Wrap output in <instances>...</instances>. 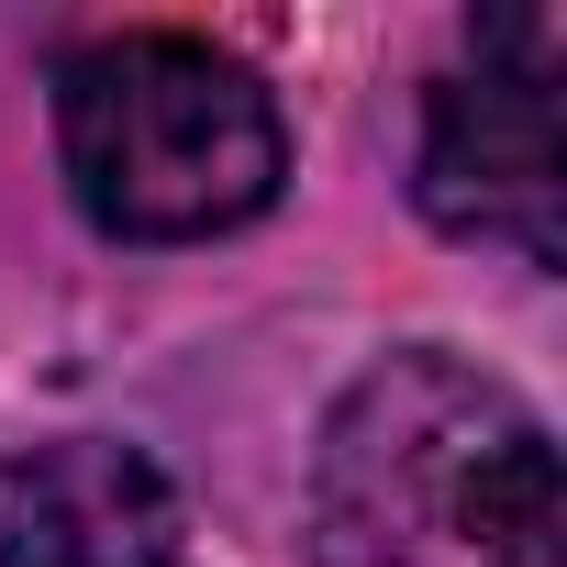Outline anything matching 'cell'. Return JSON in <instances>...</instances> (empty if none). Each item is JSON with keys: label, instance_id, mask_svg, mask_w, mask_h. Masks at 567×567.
<instances>
[{"label": "cell", "instance_id": "6da1fadb", "mask_svg": "<svg viewBox=\"0 0 567 567\" xmlns=\"http://www.w3.org/2000/svg\"><path fill=\"white\" fill-rule=\"evenodd\" d=\"M312 567H556V445L467 357L368 368L312 456Z\"/></svg>", "mask_w": 567, "mask_h": 567}, {"label": "cell", "instance_id": "7a4b0ae2", "mask_svg": "<svg viewBox=\"0 0 567 567\" xmlns=\"http://www.w3.org/2000/svg\"><path fill=\"white\" fill-rule=\"evenodd\" d=\"M56 145L68 189L123 245H189L234 234L278 200L290 145L256 68L189 45V34H112L56 68Z\"/></svg>", "mask_w": 567, "mask_h": 567}, {"label": "cell", "instance_id": "3957f363", "mask_svg": "<svg viewBox=\"0 0 567 567\" xmlns=\"http://www.w3.org/2000/svg\"><path fill=\"white\" fill-rule=\"evenodd\" d=\"M423 212L467 245H512L556 267L567 245V134H556V23H478V68H456L423 112Z\"/></svg>", "mask_w": 567, "mask_h": 567}, {"label": "cell", "instance_id": "277c9868", "mask_svg": "<svg viewBox=\"0 0 567 567\" xmlns=\"http://www.w3.org/2000/svg\"><path fill=\"white\" fill-rule=\"evenodd\" d=\"M178 489L112 434H68L0 467V567H178Z\"/></svg>", "mask_w": 567, "mask_h": 567}]
</instances>
